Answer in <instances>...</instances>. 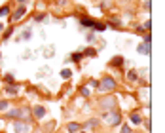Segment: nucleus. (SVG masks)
<instances>
[{
	"label": "nucleus",
	"mask_w": 165,
	"mask_h": 133,
	"mask_svg": "<svg viewBox=\"0 0 165 133\" xmlns=\"http://www.w3.org/2000/svg\"><path fill=\"white\" fill-rule=\"evenodd\" d=\"M152 29V23H150V21H146V23H144V31H150Z\"/></svg>",
	"instance_id": "obj_32"
},
{
	"label": "nucleus",
	"mask_w": 165,
	"mask_h": 133,
	"mask_svg": "<svg viewBox=\"0 0 165 133\" xmlns=\"http://www.w3.org/2000/svg\"><path fill=\"white\" fill-rule=\"evenodd\" d=\"M84 127H87V129H97V127H99V120H97V118H89V120L84 124Z\"/></svg>",
	"instance_id": "obj_12"
},
{
	"label": "nucleus",
	"mask_w": 165,
	"mask_h": 133,
	"mask_svg": "<svg viewBox=\"0 0 165 133\" xmlns=\"http://www.w3.org/2000/svg\"><path fill=\"white\" fill-rule=\"evenodd\" d=\"M89 86H91V87H97V90H99V80H89Z\"/></svg>",
	"instance_id": "obj_28"
},
{
	"label": "nucleus",
	"mask_w": 165,
	"mask_h": 133,
	"mask_svg": "<svg viewBox=\"0 0 165 133\" xmlns=\"http://www.w3.org/2000/svg\"><path fill=\"white\" fill-rule=\"evenodd\" d=\"M44 19H48V15H46V13H38V15H34V21H40V23H44Z\"/></svg>",
	"instance_id": "obj_27"
},
{
	"label": "nucleus",
	"mask_w": 165,
	"mask_h": 133,
	"mask_svg": "<svg viewBox=\"0 0 165 133\" xmlns=\"http://www.w3.org/2000/svg\"><path fill=\"white\" fill-rule=\"evenodd\" d=\"M32 116H34V118H38V120H40V118H44V116H46V108H44L42 105H36V106L32 108Z\"/></svg>",
	"instance_id": "obj_10"
},
{
	"label": "nucleus",
	"mask_w": 165,
	"mask_h": 133,
	"mask_svg": "<svg viewBox=\"0 0 165 133\" xmlns=\"http://www.w3.org/2000/svg\"><path fill=\"white\" fill-rule=\"evenodd\" d=\"M122 133H131V127H129V126H124V127H122Z\"/></svg>",
	"instance_id": "obj_31"
},
{
	"label": "nucleus",
	"mask_w": 165,
	"mask_h": 133,
	"mask_svg": "<svg viewBox=\"0 0 165 133\" xmlns=\"http://www.w3.org/2000/svg\"><path fill=\"white\" fill-rule=\"evenodd\" d=\"M82 53H84V55H87V57H97V53H99V52H97L95 48H85Z\"/></svg>",
	"instance_id": "obj_16"
},
{
	"label": "nucleus",
	"mask_w": 165,
	"mask_h": 133,
	"mask_svg": "<svg viewBox=\"0 0 165 133\" xmlns=\"http://www.w3.org/2000/svg\"><path fill=\"white\" fill-rule=\"evenodd\" d=\"M114 87H116V80L110 78V76H104V78L99 82V90H101V91H112Z\"/></svg>",
	"instance_id": "obj_2"
},
{
	"label": "nucleus",
	"mask_w": 165,
	"mask_h": 133,
	"mask_svg": "<svg viewBox=\"0 0 165 133\" xmlns=\"http://www.w3.org/2000/svg\"><path fill=\"white\" fill-rule=\"evenodd\" d=\"M8 108V101L4 99V101H0V110H6Z\"/></svg>",
	"instance_id": "obj_29"
},
{
	"label": "nucleus",
	"mask_w": 165,
	"mask_h": 133,
	"mask_svg": "<svg viewBox=\"0 0 165 133\" xmlns=\"http://www.w3.org/2000/svg\"><path fill=\"white\" fill-rule=\"evenodd\" d=\"M124 63H125V61H124V57H122V55H116V57H112V59H110V63H108V65H110V66H114V69H122Z\"/></svg>",
	"instance_id": "obj_8"
},
{
	"label": "nucleus",
	"mask_w": 165,
	"mask_h": 133,
	"mask_svg": "<svg viewBox=\"0 0 165 133\" xmlns=\"http://www.w3.org/2000/svg\"><path fill=\"white\" fill-rule=\"evenodd\" d=\"M6 93H8V95H17V93H19V86H17V84L6 86Z\"/></svg>",
	"instance_id": "obj_13"
},
{
	"label": "nucleus",
	"mask_w": 165,
	"mask_h": 133,
	"mask_svg": "<svg viewBox=\"0 0 165 133\" xmlns=\"http://www.w3.org/2000/svg\"><path fill=\"white\" fill-rule=\"evenodd\" d=\"M106 118H108L110 126H120L122 124V112H118V110H110Z\"/></svg>",
	"instance_id": "obj_3"
},
{
	"label": "nucleus",
	"mask_w": 165,
	"mask_h": 133,
	"mask_svg": "<svg viewBox=\"0 0 165 133\" xmlns=\"http://www.w3.org/2000/svg\"><path fill=\"white\" fill-rule=\"evenodd\" d=\"M6 118H8V120H21V122H27V120L31 118V114H29L27 108H13V110H10V112H6Z\"/></svg>",
	"instance_id": "obj_1"
},
{
	"label": "nucleus",
	"mask_w": 165,
	"mask_h": 133,
	"mask_svg": "<svg viewBox=\"0 0 165 133\" xmlns=\"http://www.w3.org/2000/svg\"><path fill=\"white\" fill-rule=\"evenodd\" d=\"M2 29H4V25H2V23H0V31H2Z\"/></svg>",
	"instance_id": "obj_35"
},
{
	"label": "nucleus",
	"mask_w": 165,
	"mask_h": 133,
	"mask_svg": "<svg viewBox=\"0 0 165 133\" xmlns=\"http://www.w3.org/2000/svg\"><path fill=\"white\" fill-rule=\"evenodd\" d=\"M12 34H13V27H10V29L2 34V40H4V42H6V40H10V36H12Z\"/></svg>",
	"instance_id": "obj_21"
},
{
	"label": "nucleus",
	"mask_w": 165,
	"mask_h": 133,
	"mask_svg": "<svg viewBox=\"0 0 165 133\" xmlns=\"http://www.w3.org/2000/svg\"><path fill=\"white\" fill-rule=\"evenodd\" d=\"M78 133H85V131H78Z\"/></svg>",
	"instance_id": "obj_36"
},
{
	"label": "nucleus",
	"mask_w": 165,
	"mask_h": 133,
	"mask_svg": "<svg viewBox=\"0 0 165 133\" xmlns=\"http://www.w3.org/2000/svg\"><path fill=\"white\" fill-rule=\"evenodd\" d=\"M101 8H103V10L108 8V0H103V2H101Z\"/></svg>",
	"instance_id": "obj_33"
},
{
	"label": "nucleus",
	"mask_w": 165,
	"mask_h": 133,
	"mask_svg": "<svg viewBox=\"0 0 165 133\" xmlns=\"http://www.w3.org/2000/svg\"><path fill=\"white\" fill-rule=\"evenodd\" d=\"M95 23H97V21H95V19H91L89 15H82V17H80V25H82V27L93 29V25H95Z\"/></svg>",
	"instance_id": "obj_6"
},
{
	"label": "nucleus",
	"mask_w": 165,
	"mask_h": 133,
	"mask_svg": "<svg viewBox=\"0 0 165 133\" xmlns=\"http://www.w3.org/2000/svg\"><path fill=\"white\" fill-rule=\"evenodd\" d=\"M104 110H112L114 108V105H116V101H114V97H104V99H101V103H99Z\"/></svg>",
	"instance_id": "obj_7"
},
{
	"label": "nucleus",
	"mask_w": 165,
	"mask_h": 133,
	"mask_svg": "<svg viewBox=\"0 0 165 133\" xmlns=\"http://www.w3.org/2000/svg\"><path fill=\"white\" fill-rule=\"evenodd\" d=\"M106 27H112V29H124V23H122L120 17H110Z\"/></svg>",
	"instance_id": "obj_9"
},
{
	"label": "nucleus",
	"mask_w": 165,
	"mask_h": 133,
	"mask_svg": "<svg viewBox=\"0 0 165 133\" xmlns=\"http://www.w3.org/2000/svg\"><path fill=\"white\" fill-rule=\"evenodd\" d=\"M6 15H10V6H2V8H0V17H6Z\"/></svg>",
	"instance_id": "obj_22"
},
{
	"label": "nucleus",
	"mask_w": 165,
	"mask_h": 133,
	"mask_svg": "<svg viewBox=\"0 0 165 133\" xmlns=\"http://www.w3.org/2000/svg\"><path fill=\"white\" fill-rule=\"evenodd\" d=\"M106 29V25L104 23H95V25H93V31H99V32H103Z\"/></svg>",
	"instance_id": "obj_23"
},
{
	"label": "nucleus",
	"mask_w": 165,
	"mask_h": 133,
	"mask_svg": "<svg viewBox=\"0 0 165 133\" xmlns=\"http://www.w3.org/2000/svg\"><path fill=\"white\" fill-rule=\"evenodd\" d=\"M25 13H27V6H19V8H17V10L10 15V21H12V23H15V21H17V19H21Z\"/></svg>",
	"instance_id": "obj_4"
},
{
	"label": "nucleus",
	"mask_w": 165,
	"mask_h": 133,
	"mask_svg": "<svg viewBox=\"0 0 165 133\" xmlns=\"http://www.w3.org/2000/svg\"><path fill=\"white\" fill-rule=\"evenodd\" d=\"M70 76H72V72H70L68 69H63V71H61V78H65V80H68Z\"/></svg>",
	"instance_id": "obj_24"
},
{
	"label": "nucleus",
	"mask_w": 165,
	"mask_h": 133,
	"mask_svg": "<svg viewBox=\"0 0 165 133\" xmlns=\"http://www.w3.org/2000/svg\"><path fill=\"white\" fill-rule=\"evenodd\" d=\"M80 124H76V122H70V124H66V129H68V133H78L80 131Z\"/></svg>",
	"instance_id": "obj_14"
},
{
	"label": "nucleus",
	"mask_w": 165,
	"mask_h": 133,
	"mask_svg": "<svg viewBox=\"0 0 165 133\" xmlns=\"http://www.w3.org/2000/svg\"><path fill=\"white\" fill-rule=\"evenodd\" d=\"M82 57H84V53H82V52H76V53H72V55H70V61L78 63V61H82Z\"/></svg>",
	"instance_id": "obj_17"
},
{
	"label": "nucleus",
	"mask_w": 165,
	"mask_h": 133,
	"mask_svg": "<svg viewBox=\"0 0 165 133\" xmlns=\"http://www.w3.org/2000/svg\"><path fill=\"white\" fill-rule=\"evenodd\" d=\"M29 124L27 122H21V120H17L15 124H13V131L15 133H29Z\"/></svg>",
	"instance_id": "obj_5"
},
{
	"label": "nucleus",
	"mask_w": 165,
	"mask_h": 133,
	"mask_svg": "<svg viewBox=\"0 0 165 133\" xmlns=\"http://www.w3.org/2000/svg\"><path fill=\"white\" fill-rule=\"evenodd\" d=\"M31 36H32V31H31V29H27L25 32L21 34V40H25V42H27V40H31Z\"/></svg>",
	"instance_id": "obj_19"
},
{
	"label": "nucleus",
	"mask_w": 165,
	"mask_h": 133,
	"mask_svg": "<svg viewBox=\"0 0 165 133\" xmlns=\"http://www.w3.org/2000/svg\"><path fill=\"white\" fill-rule=\"evenodd\" d=\"M127 80H129V84H137V82H138L137 71H129V72H127Z\"/></svg>",
	"instance_id": "obj_15"
},
{
	"label": "nucleus",
	"mask_w": 165,
	"mask_h": 133,
	"mask_svg": "<svg viewBox=\"0 0 165 133\" xmlns=\"http://www.w3.org/2000/svg\"><path fill=\"white\" fill-rule=\"evenodd\" d=\"M85 40H87L89 44H93V42H95V40H97V36H95V32H87V36H85Z\"/></svg>",
	"instance_id": "obj_25"
},
{
	"label": "nucleus",
	"mask_w": 165,
	"mask_h": 133,
	"mask_svg": "<svg viewBox=\"0 0 165 133\" xmlns=\"http://www.w3.org/2000/svg\"><path fill=\"white\" fill-rule=\"evenodd\" d=\"M17 2H19V4H25V2H27V0H17Z\"/></svg>",
	"instance_id": "obj_34"
},
{
	"label": "nucleus",
	"mask_w": 165,
	"mask_h": 133,
	"mask_svg": "<svg viewBox=\"0 0 165 133\" xmlns=\"http://www.w3.org/2000/svg\"><path fill=\"white\" fill-rule=\"evenodd\" d=\"M131 122H133V124H140V122H143V118H140V114L133 112V114H131Z\"/></svg>",
	"instance_id": "obj_20"
},
{
	"label": "nucleus",
	"mask_w": 165,
	"mask_h": 133,
	"mask_svg": "<svg viewBox=\"0 0 165 133\" xmlns=\"http://www.w3.org/2000/svg\"><path fill=\"white\" fill-rule=\"evenodd\" d=\"M152 42V34H144V44H150Z\"/></svg>",
	"instance_id": "obj_30"
},
{
	"label": "nucleus",
	"mask_w": 165,
	"mask_h": 133,
	"mask_svg": "<svg viewBox=\"0 0 165 133\" xmlns=\"http://www.w3.org/2000/svg\"><path fill=\"white\" fill-rule=\"evenodd\" d=\"M80 93H82L84 97H89V87H87V86H82V87H80Z\"/></svg>",
	"instance_id": "obj_26"
},
{
	"label": "nucleus",
	"mask_w": 165,
	"mask_h": 133,
	"mask_svg": "<svg viewBox=\"0 0 165 133\" xmlns=\"http://www.w3.org/2000/svg\"><path fill=\"white\" fill-rule=\"evenodd\" d=\"M150 44H138V46H137V52L140 53V55H148L150 53Z\"/></svg>",
	"instance_id": "obj_11"
},
{
	"label": "nucleus",
	"mask_w": 165,
	"mask_h": 133,
	"mask_svg": "<svg viewBox=\"0 0 165 133\" xmlns=\"http://www.w3.org/2000/svg\"><path fill=\"white\" fill-rule=\"evenodd\" d=\"M4 82H6V86H12V84H17V82H15V78H13L12 74H6V76H4Z\"/></svg>",
	"instance_id": "obj_18"
}]
</instances>
